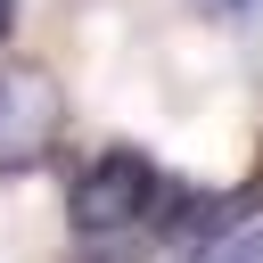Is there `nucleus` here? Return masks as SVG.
I'll return each mask as SVG.
<instances>
[{
    "mask_svg": "<svg viewBox=\"0 0 263 263\" xmlns=\"http://www.w3.org/2000/svg\"><path fill=\"white\" fill-rule=\"evenodd\" d=\"M156 205H164V173H156V156L132 148V140L99 148V156L74 173V189H66V222H74L82 238H115V230L148 222Z\"/></svg>",
    "mask_w": 263,
    "mask_h": 263,
    "instance_id": "f257e3e1",
    "label": "nucleus"
},
{
    "mask_svg": "<svg viewBox=\"0 0 263 263\" xmlns=\"http://www.w3.org/2000/svg\"><path fill=\"white\" fill-rule=\"evenodd\" d=\"M58 132H66V90L49 66H0V173H33L58 156Z\"/></svg>",
    "mask_w": 263,
    "mask_h": 263,
    "instance_id": "f03ea898",
    "label": "nucleus"
},
{
    "mask_svg": "<svg viewBox=\"0 0 263 263\" xmlns=\"http://www.w3.org/2000/svg\"><path fill=\"white\" fill-rule=\"evenodd\" d=\"M205 263H263V230H247V238H230V247H214Z\"/></svg>",
    "mask_w": 263,
    "mask_h": 263,
    "instance_id": "7ed1b4c3",
    "label": "nucleus"
},
{
    "mask_svg": "<svg viewBox=\"0 0 263 263\" xmlns=\"http://www.w3.org/2000/svg\"><path fill=\"white\" fill-rule=\"evenodd\" d=\"M8 33H16V0H0V41H8Z\"/></svg>",
    "mask_w": 263,
    "mask_h": 263,
    "instance_id": "20e7f679",
    "label": "nucleus"
}]
</instances>
